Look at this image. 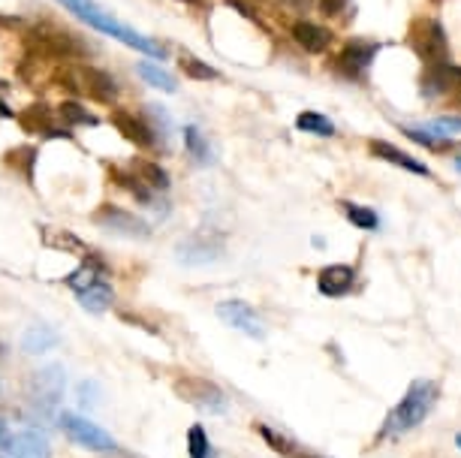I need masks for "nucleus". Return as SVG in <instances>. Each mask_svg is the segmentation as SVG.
<instances>
[{
  "label": "nucleus",
  "mask_w": 461,
  "mask_h": 458,
  "mask_svg": "<svg viewBox=\"0 0 461 458\" xmlns=\"http://www.w3.org/2000/svg\"><path fill=\"white\" fill-rule=\"evenodd\" d=\"M438 395H440V386L434 383V380H413L411 386H407L404 399L395 404L393 410L386 413V422H383L380 428V440L383 437H402L407 431H413L416 426H422L425 417L434 410V404H438Z\"/></svg>",
  "instance_id": "f257e3e1"
},
{
  "label": "nucleus",
  "mask_w": 461,
  "mask_h": 458,
  "mask_svg": "<svg viewBox=\"0 0 461 458\" xmlns=\"http://www.w3.org/2000/svg\"><path fill=\"white\" fill-rule=\"evenodd\" d=\"M60 6H67L69 13H76L82 22H88L94 31L106 33V37H115L118 42H124V46L142 51V55H151V58H163L167 55V46H160L158 40H148L142 33H136L133 28H127V24H121L118 19H112V13H106L97 0H58Z\"/></svg>",
  "instance_id": "f03ea898"
},
{
  "label": "nucleus",
  "mask_w": 461,
  "mask_h": 458,
  "mask_svg": "<svg viewBox=\"0 0 461 458\" xmlns=\"http://www.w3.org/2000/svg\"><path fill=\"white\" fill-rule=\"evenodd\" d=\"M58 426L76 446L88 449V453H100V455L118 453V440L109 431H103L97 422L79 417V413H67V410L58 413Z\"/></svg>",
  "instance_id": "7ed1b4c3"
},
{
  "label": "nucleus",
  "mask_w": 461,
  "mask_h": 458,
  "mask_svg": "<svg viewBox=\"0 0 461 458\" xmlns=\"http://www.w3.org/2000/svg\"><path fill=\"white\" fill-rule=\"evenodd\" d=\"M64 383H67V377H64V368L60 365H46L31 377L28 399L42 419L58 417L60 399H64Z\"/></svg>",
  "instance_id": "20e7f679"
},
{
  "label": "nucleus",
  "mask_w": 461,
  "mask_h": 458,
  "mask_svg": "<svg viewBox=\"0 0 461 458\" xmlns=\"http://www.w3.org/2000/svg\"><path fill=\"white\" fill-rule=\"evenodd\" d=\"M411 46L416 55L422 58L425 67L449 64V42H447V33L440 28V22H434V19L416 22L411 28Z\"/></svg>",
  "instance_id": "39448f33"
},
{
  "label": "nucleus",
  "mask_w": 461,
  "mask_h": 458,
  "mask_svg": "<svg viewBox=\"0 0 461 458\" xmlns=\"http://www.w3.org/2000/svg\"><path fill=\"white\" fill-rule=\"evenodd\" d=\"M176 392L194 408L205 413H226L230 410V399L223 395V389L208 383L205 377H181L176 380Z\"/></svg>",
  "instance_id": "423d86ee"
},
{
  "label": "nucleus",
  "mask_w": 461,
  "mask_h": 458,
  "mask_svg": "<svg viewBox=\"0 0 461 458\" xmlns=\"http://www.w3.org/2000/svg\"><path fill=\"white\" fill-rule=\"evenodd\" d=\"M221 250H223V236H214L212 229H199L178 245V259L187 265H205L214 263L221 256Z\"/></svg>",
  "instance_id": "0eeeda50"
},
{
  "label": "nucleus",
  "mask_w": 461,
  "mask_h": 458,
  "mask_svg": "<svg viewBox=\"0 0 461 458\" xmlns=\"http://www.w3.org/2000/svg\"><path fill=\"white\" fill-rule=\"evenodd\" d=\"M422 97H461V70L452 64L443 67H425L422 73Z\"/></svg>",
  "instance_id": "6e6552de"
},
{
  "label": "nucleus",
  "mask_w": 461,
  "mask_h": 458,
  "mask_svg": "<svg viewBox=\"0 0 461 458\" xmlns=\"http://www.w3.org/2000/svg\"><path fill=\"white\" fill-rule=\"evenodd\" d=\"M217 317L223 319L226 326L245 332L248 338H263V319L257 317V310L241 299H226L217 305Z\"/></svg>",
  "instance_id": "1a4fd4ad"
},
{
  "label": "nucleus",
  "mask_w": 461,
  "mask_h": 458,
  "mask_svg": "<svg viewBox=\"0 0 461 458\" xmlns=\"http://www.w3.org/2000/svg\"><path fill=\"white\" fill-rule=\"evenodd\" d=\"M100 227H106L109 232H118V236H127V238H148L151 236V229H148L145 220H139L136 214H130L124 209H115V205H103L97 211Z\"/></svg>",
  "instance_id": "9d476101"
},
{
  "label": "nucleus",
  "mask_w": 461,
  "mask_h": 458,
  "mask_svg": "<svg viewBox=\"0 0 461 458\" xmlns=\"http://www.w3.org/2000/svg\"><path fill=\"white\" fill-rule=\"evenodd\" d=\"M377 58V42H368V40H353L347 42L341 58H338V67L350 76V79H362L368 73L371 60Z\"/></svg>",
  "instance_id": "9b49d317"
},
{
  "label": "nucleus",
  "mask_w": 461,
  "mask_h": 458,
  "mask_svg": "<svg viewBox=\"0 0 461 458\" xmlns=\"http://www.w3.org/2000/svg\"><path fill=\"white\" fill-rule=\"evenodd\" d=\"M0 458H49V440L40 431H19L4 444Z\"/></svg>",
  "instance_id": "f8f14e48"
},
{
  "label": "nucleus",
  "mask_w": 461,
  "mask_h": 458,
  "mask_svg": "<svg viewBox=\"0 0 461 458\" xmlns=\"http://www.w3.org/2000/svg\"><path fill=\"white\" fill-rule=\"evenodd\" d=\"M356 283V269H350V265H326V269H320L317 274V290L323 292L326 299H344L347 292L353 290Z\"/></svg>",
  "instance_id": "ddd939ff"
},
{
  "label": "nucleus",
  "mask_w": 461,
  "mask_h": 458,
  "mask_svg": "<svg viewBox=\"0 0 461 458\" xmlns=\"http://www.w3.org/2000/svg\"><path fill=\"white\" fill-rule=\"evenodd\" d=\"M112 124L121 130V136H124L127 142L139 145V148H151V145H158V136H154L151 124H145L142 118L130 115V112H115V115H112Z\"/></svg>",
  "instance_id": "4468645a"
},
{
  "label": "nucleus",
  "mask_w": 461,
  "mask_h": 458,
  "mask_svg": "<svg viewBox=\"0 0 461 458\" xmlns=\"http://www.w3.org/2000/svg\"><path fill=\"white\" fill-rule=\"evenodd\" d=\"M40 238H42V245L51 247V250H64V254H76V256H82V259H88L94 254V250L85 245L79 236H73L69 229L42 227L40 229Z\"/></svg>",
  "instance_id": "2eb2a0df"
},
{
  "label": "nucleus",
  "mask_w": 461,
  "mask_h": 458,
  "mask_svg": "<svg viewBox=\"0 0 461 458\" xmlns=\"http://www.w3.org/2000/svg\"><path fill=\"white\" fill-rule=\"evenodd\" d=\"M371 154H374V157H380V160H386V163H393V166H402L407 172H413V175H425V178L431 175V169L425 166V163H420L416 157H411L407 151L395 148V145H389V142H377V139H374L371 142Z\"/></svg>",
  "instance_id": "dca6fc26"
},
{
  "label": "nucleus",
  "mask_w": 461,
  "mask_h": 458,
  "mask_svg": "<svg viewBox=\"0 0 461 458\" xmlns=\"http://www.w3.org/2000/svg\"><path fill=\"white\" fill-rule=\"evenodd\" d=\"M109 278V272H106V265L100 263L97 256H88L85 259V263L79 265V269H76L73 274H69L67 278V287L76 292V296H79V292H85V290H91L94 283H100V281H106Z\"/></svg>",
  "instance_id": "f3484780"
},
{
  "label": "nucleus",
  "mask_w": 461,
  "mask_h": 458,
  "mask_svg": "<svg viewBox=\"0 0 461 458\" xmlns=\"http://www.w3.org/2000/svg\"><path fill=\"white\" fill-rule=\"evenodd\" d=\"M293 40L299 42L304 51H311V55H320V51L329 49V42H332V33L326 28H320L314 22H295L293 24Z\"/></svg>",
  "instance_id": "a211bd4d"
},
{
  "label": "nucleus",
  "mask_w": 461,
  "mask_h": 458,
  "mask_svg": "<svg viewBox=\"0 0 461 458\" xmlns=\"http://www.w3.org/2000/svg\"><path fill=\"white\" fill-rule=\"evenodd\" d=\"M51 347H58V332L51 326H31L28 332L22 335V350L31 353V356H40V353H49Z\"/></svg>",
  "instance_id": "6ab92c4d"
},
{
  "label": "nucleus",
  "mask_w": 461,
  "mask_h": 458,
  "mask_svg": "<svg viewBox=\"0 0 461 458\" xmlns=\"http://www.w3.org/2000/svg\"><path fill=\"white\" fill-rule=\"evenodd\" d=\"M79 301L85 310H91V314H103L106 308H112V301H115V292H112V281H100L94 283L91 290L79 292Z\"/></svg>",
  "instance_id": "aec40b11"
},
{
  "label": "nucleus",
  "mask_w": 461,
  "mask_h": 458,
  "mask_svg": "<svg viewBox=\"0 0 461 458\" xmlns=\"http://www.w3.org/2000/svg\"><path fill=\"white\" fill-rule=\"evenodd\" d=\"M85 85H88V94H94L97 100L109 103L118 97V85L109 73L103 70H85Z\"/></svg>",
  "instance_id": "412c9836"
},
{
  "label": "nucleus",
  "mask_w": 461,
  "mask_h": 458,
  "mask_svg": "<svg viewBox=\"0 0 461 458\" xmlns=\"http://www.w3.org/2000/svg\"><path fill=\"white\" fill-rule=\"evenodd\" d=\"M341 205V211H344V218L353 223V227H359L365 232H374L380 227V218H377V211L368 209V205H359V202H338Z\"/></svg>",
  "instance_id": "4be33fe9"
},
{
  "label": "nucleus",
  "mask_w": 461,
  "mask_h": 458,
  "mask_svg": "<svg viewBox=\"0 0 461 458\" xmlns=\"http://www.w3.org/2000/svg\"><path fill=\"white\" fill-rule=\"evenodd\" d=\"M185 148L187 154L194 157L196 166H208L212 163V148H208V139L203 133H199V127H185Z\"/></svg>",
  "instance_id": "5701e85b"
},
{
  "label": "nucleus",
  "mask_w": 461,
  "mask_h": 458,
  "mask_svg": "<svg viewBox=\"0 0 461 458\" xmlns=\"http://www.w3.org/2000/svg\"><path fill=\"white\" fill-rule=\"evenodd\" d=\"M136 175L145 181V187H151V190H169V172L163 169L160 163H151V160L136 163Z\"/></svg>",
  "instance_id": "b1692460"
},
{
  "label": "nucleus",
  "mask_w": 461,
  "mask_h": 458,
  "mask_svg": "<svg viewBox=\"0 0 461 458\" xmlns=\"http://www.w3.org/2000/svg\"><path fill=\"white\" fill-rule=\"evenodd\" d=\"M136 70H139V76H142L148 85H154V88H160V91H167V94H176L178 85H176V79H172L167 70H163V67L142 60V64H139Z\"/></svg>",
  "instance_id": "393cba45"
},
{
  "label": "nucleus",
  "mask_w": 461,
  "mask_h": 458,
  "mask_svg": "<svg viewBox=\"0 0 461 458\" xmlns=\"http://www.w3.org/2000/svg\"><path fill=\"white\" fill-rule=\"evenodd\" d=\"M295 127H299L302 133L335 136V124H332V121H329L326 115H320V112H302V115L295 118Z\"/></svg>",
  "instance_id": "a878e982"
},
{
  "label": "nucleus",
  "mask_w": 461,
  "mask_h": 458,
  "mask_svg": "<svg viewBox=\"0 0 461 458\" xmlns=\"http://www.w3.org/2000/svg\"><path fill=\"white\" fill-rule=\"evenodd\" d=\"M187 455L190 458H212V440H208L203 426H194L187 431Z\"/></svg>",
  "instance_id": "bb28decb"
},
{
  "label": "nucleus",
  "mask_w": 461,
  "mask_h": 458,
  "mask_svg": "<svg viewBox=\"0 0 461 458\" xmlns=\"http://www.w3.org/2000/svg\"><path fill=\"white\" fill-rule=\"evenodd\" d=\"M178 64H181V70H185V73L190 76V79H199V82L217 79V70H214V67L203 64V60L194 58V55H187V51H185V55H181Z\"/></svg>",
  "instance_id": "cd10ccee"
},
{
  "label": "nucleus",
  "mask_w": 461,
  "mask_h": 458,
  "mask_svg": "<svg viewBox=\"0 0 461 458\" xmlns=\"http://www.w3.org/2000/svg\"><path fill=\"white\" fill-rule=\"evenodd\" d=\"M402 133L407 136V139H413V142L425 145V148H443V145H447V139L434 133L431 127H425V130H422V127H404Z\"/></svg>",
  "instance_id": "c85d7f7f"
},
{
  "label": "nucleus",
  "mask_w": 461,
  "mask_h": 458,
  "mask_svg": "<svg viewBox=\"0 0 461 458\" xmlns=\"http://www.w3.org/2000/svg\"><path fill=\"white\" fill-rule=\"evenodd\" d=\"M58 112H60V118H64L67 124H91V127L97 124V118H94L88 109H82L79 103H60Z\"/></svg>",
  "instance_id": "c756f323"
},
{
  "label": "nucleus",
  "mask_w": 461,
  "mask_h": 458,
  "mask_svg": "<svg viewBox=\"0 0 461 458\" xmlns=\"http://www.w3.org/2000/svg\"><path fill=\"white\" fill-rule=\"evenodd\" d=\"M148 115L154 118V124H151V130H154V136H163V145L169 142V115L163 112V106H148Z\"/></svg>",
  "instance_id": "7c9ffc66"
},
{
  "label": "nucleus",
  "mask_w": 461,
  "mask_h": 458,
  "mask_svg": "<svg viewBox=\"0 0 461 458\" xmlns=\"http://www.w3.org/2000/svg\"><path fill=\"white\" fill-rule=\"evenodd\" d=\"M431 130H434L438 136H443V139H449L452 133H461V118H458V115H443V118L434 121Z\"/></svg>",
  "instance_id": "2f4dec72"
},
{
  "label": "nucleus",
  "mask_w": 461,
  "mask_h": 458,
  "mask_svg": "<svg viewBox=\"0 0 461 458\" xmlns=\"http://www.w3.org/2000/svg\"><path fill=\"white\" fill-rule=\"evenodd\" d=\"M314 0H281V6H286L290 13H308Z\"/></svg>",
  "instance_id": "473e14b6"
},
{
  "label": "nucleus",
  "mask_w": 461,
  "mask_h": 458,
  "mask_svg": "<svg viewBox=\"0 0 461 458\" xmlns=\"http://www.w3.org/2000/svg\"><path fill=\"white\" fill-rule=\"evenodd\" d=\"M344 4H347V0H323V4H320V10H323V15H338L344 10Z\"/></svg>",
  "instance_id": "72a5a7b5"
},
{
  "label": "nucleus",
  "mask_w": 461,
  "mask_h": 458,
  "mask_svg": "<svg viewBox=\"0 0 461 458\" xmlns=\"http://www.w3.org/2000/svg\"><path fill=\"white\" fill-rule=\"evenodd\" d=\"M79 401L88 408V404H97V399H94V383H82L79 386Z\"/></svg>",
  "instance_id": "f704fd0d"
},
{
  "label": "nucleus",
  "mask_w": 461,
  "mask_h": 458,
  "mask_svg": "<svg viewBox=\"0 0 461 458\" xmlns=\"http://www.w3.org/2000/svg\"><path fill=\"white\" fill-rule=\"evenodd\" d=\"M10 440V431H6V426H4V419H0V449H4V444Z\"/></svg>",
  "instance_id": "c9c22d12"
},
{
  "label": "nucleus",
  "mask_w": 461,
  "mask_h": 458,
  "mask_svg": "<svg viewBox=\"0 0 461 458\" xmlns=\"http://www.w3.org/2000/svg\"><path fill=\"white\" fill-rule=\"evenodd\" d=\"M0 118H13V112L6 109V103H4V100H0Z\"/></svg>",
  "instance_id": "e433bc0d"
},
{
  "label": "nucleus",
  "mask_w": 461,
  "mask_h": 458,
  "mask_svg": "<svg viewBox=\"0 0 461 458\" xmlns=\"http://www.w3.org/2000/svg\"><path fill=\"white\" fill-rule=\"evenodd\" d=\"M456 169H458V172H461V157H458V160H456Z\"/></svg>",
  "instance_id": "4c0bfd02"
},
{
  "label": "nucleus",
  "mask_w": 461,
  "mask_h": 458,
  "mask_svg": "<svg viewBox=\"0 0 461 458\" xmlns=\"http://www.w3.org/2000/svg\"><path fill=\"white\" fill-rule=\"evenodd\" d=\"M456 444H458V446H461V435H458V437H456Z\"/></svg>",
  "instance_id": "58836bf2"
},
{
  "label": "nucleus",
  "mask_w": 461,
  "mask_h": 458,
  "mask_svg": "<svg viewBox=\"0 0 461 458\" xmlns=\"http://www.w3.org/2000/svg\"><path fill=\"white\" fill-rule=\"evenodd\" d=\"M299 458H314V455H299Z\"/></svg>",
  "instance_id": "ea45409f"
}]
</instances>
